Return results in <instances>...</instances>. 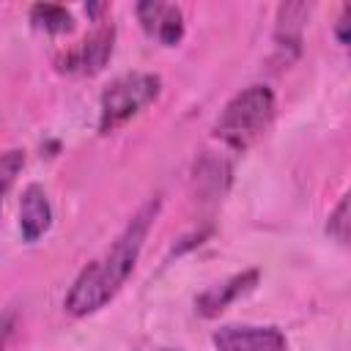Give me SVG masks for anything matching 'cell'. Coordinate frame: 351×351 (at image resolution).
Segmentation results:
<instances>
[{"mask_svg":"<svg viewBox=\"0 0 351 351\" xmlns=\"http://www.w3.org/2000/svg\"><path fill=\"white\" fill-rule=\"evenodd\" d=\"M156 211H159V200L154 197L129 219V225L112 241V247L80 271L71 291L66 293V310L71 315L96 313L121 291L126 277L134 271V263H137L143 241H145V236L156 219Z\"/></svg>","mask_w":351,"mask_h":351,"instance_id":"obj_1","label":"cell"},{"mask_svg":"<svg viewBox=\"0 0 351 351\" xmlns=\"http://www.w3.org/2000/svg\"><path fill=\"white\" fill-rule=\"evenodd\" d=\"M271 118H274V93L266 85H250L225 104V110L217 118L214 134L225 145L244 151L266 132Z\"/></svg>","mask_w":351,"mask_h":351,"instance_id":"obj_2","label":"cell"},{"mask_svg":"<svg viewBox=\"0 0 351 351\" xmlns=\"http://www.w3.org/2000/svg\"><path fill=\"white\" fill-rule=\"evenodd\" d=\"M162 80L148 71H132L115 77L104 90L99 101V132H112L129 118H134L140 110H145L159 96Z\"/></svg>","mask_w":351,"mask_h":351,"instance_id":"obj_3","label":"cell"},{"mask_svg":"<svg viewBox=\"0 0 351 351\" xmlns=\"http://www.w3.org/2000/svg\"><path fill=\"white\" fill-rule=\"evenodd\" d=\"M217 351H288L285 335L277 326H252V324H228L214 332Z\"/></svg>","mask_w":351,"mask_h":351,"instance_id":"obj_4","label":"cell"},{"mask_svg":"<svg viewBox=\"0 0 351 351\" xmlns=\"http://www.w3.org/2000/svg\"><path fill=\"white\" fill-rule=\"evenodd\" d=\"M137 16L140 25L148 36H154L156 41H162L165 47H173L181 41L184 36V16L181 8L173 3H159V0H145L137 3Z\"/></svg>","mask_w":351,"mask_h":351,"instance_id":"obj_5","label":"cell"},{"mask_svg":"<svg viewBox=\"0 0 351 351\" xmlns=\"http://www.w3.org/2000/svg\"><path fill=\"white\" fill-rule=\"evenodd\" d=\"M112 44H115V27L112 25H101L99 30H93L77 52H71L66 58V71H82V74H99L110 55H112Z\"/></svg>","mask_w":351,"mask_h":351,"instance_id":"obj_6","label":"cell"},{"mask_svg":"<svg viewBox=\"0 0 351 351\" xmlns=\"http://www.w3.org/2000/svg\"><path fill=\"white\" fill-rule=\"evenodd\" d=\"M255 282H258V269H247V271H241V274L228 277L225 282L211 285L208 291H203V293L197 296V302H195V304H197V313L206 315V318L219 315L230 302H236L239 296H244L247 291H252Z\"/></svg>","mask_w":351,"mask_h":351,"instance_id":"obj_7","label":"cell"},{"mask_svg":"<svg viewBox=\"0 0 351 351\" xmlns=\"http://www.w3.org/2000/svg\"><path fill=\"white\" fill-rule=\"evenodd\" d=\"M52 225V208L47 200V192L38 184H30L22 192V203H19V230L25 241H36L41 239Z\"/></svg>","mask_w":351,"mask_h":351,"instance_id":"obj_8","label":"cell"},{"mask_svg":"<svg viewBox=\"0 0 351 351\" xmlns=\"http://www.w3.org/2000/svg\"><path fill=\"white\" fill-rule=\"evenodd\" d=\"M30 22L44 33H69L74 27V16L55 3H36L30 8Z\"/></svg>","mask_w":351,"mask_h":351,"instance_id":"obj_9","label":"cell"},{"mask_svg":"<svg viewBox=\"0 0 351 351\" xmlns=\"http://www.w3.org/2000/svg\"><path fill=\"white\" fill-rule=\"evenodd\" d=\"M310 14V5L304 3H288V5H280V14H277V38H293L299 41V33H302V22L307 19Z\"/></svg>","mask_w":351,"mask_h":351,"instance_id":"obj_10","label":"cell"},{"mask_svg":"<svg viewBox=\"0 0 351 351\" xmlns=\"http://www.w3.org/2000/svg\"><path fill=\"white\" fill-rule=\"evenodd\" d=\"M22 167H25V154L19 148H11V151L0 154V206H3V197L14 186V181H16Z\"/></svg>","mask_w":351,"mask_h":351,"instance_id":"obj_11","label":"cell"},{"mask_svg":"<svg viewBox=\"0 0 351 351\" xmlns=\"http://www.w3.org/2000/svg\"><path fill=\"white\" fill-rule=\"evenodd\" d=\"M326 230L329 236H335L340 244H348V197H343L335 208V214L329 217L326 222Z\"/></svg>","mask_w":351,"mask_h":351,"instance_id":"obj_12","label":"cell"},{"mask_svg":"<svg viewBox=\"0 0 351 351\" xmlns=\"http://www.w3.org/2000/svg\"><path fill=\"white\" fill-rule=\"evenodd\" d=\"M11 332H14V315L11 313H0V351L5 348Z\"/></svg>","mask_w":351,"mask_h":351,"instance_id":"obj_13","label":"cell"},{"mask_svg":"<svg viewBox=\"0 0 351 351\" xmlns=\"http://www.w3.org/2000/svg\"><path fill=\"white\" fill-rule=\"evenodd\" d=\"M348 5H343V14H340V19H337V38H340V44H348V33H346V27H348Z\"/></svg>","mask_w":351,"mask_h":351,"instance_id":"obj_14","label":"cell"}]
</instances>
